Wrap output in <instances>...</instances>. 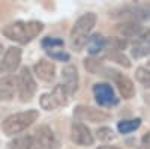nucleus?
Listing matches in <instances>:
<instances>
[{
    "mask_svg": "<svg viewBox=\"0 0 150 149\" xmlns=\"http://www.w3.org/2000/svg\"><path fill=\"white\" fill-rule=\"evenodd\" d=\"M93 93L99 106H114L117 104V98L114 95V91L108 83H96L93 86Z\"/></svg>",
    "mask_w": 150,
    "mask_h": 149,
    "instance_id": "nucleus-9",
    "label": "nucleus"
},
{
    "mask_svg": "<svg viewBox=\"0 0 150 149\" xmlns=\"http://www.w3.org/2000/svg\"><path fill=\"white\" fill-rule=\"evenodd\" d=\"M116 32L120 36H123V38H138L143 33V27L140 26V23L123 21V23H119L116 26Z\"/></svg>",
    "mask_w": 150,
    "mask_h": 149,
    "instance_id": "nucleus-15",
    "label": "nucleus"
},
{
    "mask_svg": "<svg viewBox=\"0 0 150 149\" xmlns=\"http://www.w3.org/2000/svg\"><path fill=\"white\" fill-rule=\"evenodd\" d=\"M96 134H98V139L101 142H111L112 139L116 137L114 133H112V130L108 128V127H101L96 131Z\"/></svg>",
    "mask_w": 150,
    "mask_h": 149,
    "instance_id": "nucleus-25",
    "label": "nucleus"
},
{
    "mask_svg": "<svg viewBox=\"0 0 150 149\" xmlns=\"http://www.w3.org/2000/svg\"><path fill=\"white\" fill-rule=\"evenodd\" d=\"M62 80H63L62 84L66 88V91L71 93V96L78 91V72L74 65H66L62 69Z\"/></svg>",
    "mask_w": 150,
    "mask_h": 149,
    "instance_id": "nucleus-13",
    "label": "nucleus"
},
{
    "mask_svg": "<svg viewBox=\"0 0 150 149\" xmlns=\"http://www.w3.org/2000/svg\"><path fill=\"white\" fill-rule=\"evenodd\" d=\"M35 139L39 149H59L60 148V142L56 137L54 131L47 125H41L36 130Z\"/></svg>",
    "mask_w": 150,
    "mask_h": 149,
    "instance_id": "nucleus-8",
    "label": "nucleus"
},
{
    "mask_svg": "<svg viewBox=\"0 0 150 149\" xmlns=\"http://www.w3.org/2000/svg\"><path fill=\"white\" fill-rule=\"evenodd\" d=\"M51 95L54 96V99H56V103L59 104V107H65V106H68L69 101H71V93L66 91V88H65L63 84L54 86Z\"/></svg>",
    "mask_w": 150,
    "mask_h": 149,
    "instance_id": "nucleus-18",
    "label": "nucleus"
},
{
    "mask_svg": "<svg viewBox=\"0 0 150 149\" xmlns=\"http://www.w3.org/2000/svg\"><path fill=\"white\" fill-rule=\"evenodd\" d=\"M141 149H150V145H143Z\"/></svg>",
    "mask_w": 150,
    "mask_h": 149,
    "instance_id": "nucleus-29",
    "label": "nucleus"
},
{
    "mask_svg": "<svg viewBox=\"0 0 150 149\" xmlns=\"http://www.w3.org/2000/svg\"><path fill=\"white\" fill-rule=\"evenodd\" d=\"M33 71L38 78L42 81H47V83L53 81L56 77V65L47 59H41L39 62H36L33 66Z\"/></svg>",
    "mask_w": 150,
    "mask_h": 149,
    "instance_id": "nucleus-12",
    "label": "nucleus"
},
{
    "mask_svg": "<svg viewBox=\"0 0 150 149\" xmlns=\"http://www.w3.org/2000/svg\"><path fill=\"white\" fill-rule=\"evenodd\" d=\"M135 78L138 80V83H141L144 88L150 89V69L143 68V66L137 68V71H135Z\"/></svg>",
    "mask_w": 150,
    "mask_h": 149,
    "instance_id": "nucleus-22",
    "label": "nucleus"
},
{
    "mask_svg": "<svg viewBox=\"0 0 150 149\" xmlns=\"http://www.w3.org/2000/svg\"><path fill=\"white\" fill-rule=\"evenodd\" d=\"M74 118L77 120L81 122H104L110 119V115L104 113L102 110H98L95 107H89V106H78L77 108L74 110Z\"/></svg>",
    "mask_w": 150,
    "mask_h": 149,
    "instance_id": "nucleus-7",
    "label": "nucleus"
},
{
    "mask_svg": "<svg viewBox=\"0 0 150 149\" xmlns=\"http://www.w3.org/2000/svg\"><path fill=\"white\" fill-rule=\"evenodd\" d=\"M2 51H3V45H2V44H0V53H2Z\"/></svg>",
    "mask_w": 150,
    "mask_h": 149,
    "instance_id": "nucleus-30",
    "label": "nucleus"
},
{
    "mask_svg": "<svg viewBox=\"0 0 150 149\" xmlns=\"http://www.w3.org/2000/svg\"><path fill=\"white\" fill-rule=\"evenodd\" d=\"M21 63V50L18 47H9L3 59L0 60V76H9L11 72H14Z\"/></svg>",
    "mask_w": 150,
    "mask_h": 149,
    "instance_id": "nucleus-6",
    "label": "nucleus"
},
{
    "mask_svg": "<svg viewBox=\"0 0 150 149\" xmlns=\"http://www.w3.org/2000/svg\"><path fill=\"white\" fill-rule=\"evenodd\" d=\"M143 145H150V133H147L143 137Z\"/></svg>",
    "mask_w": 150,
    "mask_h": 149,
    "instance_id": "nucleus-27",
    "label": "nucleus"
},
{
    "mask_svg": "<svg viewBox=\"0 0 150 149\" xmlns=\"http://www.w3.org/2000/svg\"><path fill=\"white\" fill-rule=\"evenodd\" d=\"M107 59L116 62V63H119V65H122V66H125V68H131L129 59L125 56L122 51H108V53H107Z\"/></svg>",
    "mask_w": 150,
    "mask_h": 149,
    "instance_id": "nucleus-21",
    "label": "nucleus"
},
{
    "mask_svg": "<svg viewBox=\"0 0 150 149\" xmlns=\"http://www.w3.org/2000/svg\"><path fill=\"white\" fill-rule=\"evenodd\" d=\"M141 125V119L137 118V119H129V120H120L117 123V130L120 134H129L135 130H138Z\"/></svg>",
    "mask_w": 150,
    "mask_h": 149,
    "instance_id": "nucleus-19",
    "label": "nucleus"
},
{
    "mask_svg": "<svg viewBox=\"0 0 150 149\" xmlns=\"http://www.w3.org/2000/svg\"><path fill=\"white\" fill-rule=\"evenodd\" d=\"M8 148L9 149H39L35 135H20V137H15L14 140H11Z\"/></svg>",
    "mask_w": 150,
    "mask_h": 149,
    "instance_id": "nucleus-17",
    "label": "nucleus"
},
{
    "mask_svg": "<svg viewBox=\"0 0 150 149\" xmlns=\"http://www.w3.org/2000/svg\"><path fill=\"white\" fill-rule=\"evenodd\" d=\"M17 91V77L5 76L0 78V101H11L15 96Z\"/></svg>",
    "mask_w": 150,
    "mask_h": 149,
    "instance_id": "nucleus-14",
    "label": "nucleus"
},
{
    "mask_svg": "<svg viewBox=\"0 0 150 149\" xmlns=\"http://www.w3.org/2000/svg\"><path fill=\"white\" fill-rule=\"evenodd\" d=\"M144 99H146V103L150 104V92H146V93H144Z\"/></svg>",
    "mask_w": 150,
    "mask_h": 149,
    "instance_id": "nucleus-28",
    "label": "nucleus"
},
{
    "mask_svg": "<svg viewBox=\"0 0 150 149\" xmlns=\"http://www.w3.org/2000/svg\"><path fill=\"white\" fill-rule=\"evenodd\" d=\"M96 26V15L93 12H87L83 14L77 21H75L74 27L71 30V47L75 51H81L87 45L89 41V33Z\"/></svg>",
    "mask_w": 150,
    "mask_h": 149,
    "instance_id": "nucleus-2",
    "label": "nucleus"
},
{
    "mask_svg": "<svg viewBox=\"0 0 150 149\" xmlns=\"http://www.w3.org/2000/svg\"><path fill=\"white\" fill-rule=\"evenodd\" d=\"M84 66H86L87 71H90L92 74H96V72H99V69L102 68V60L93 59V57L86 59V60H84Z\"/></svg>",
    "mask_w": 150,
    "mask_h": 149,
    "instance_id": "nucleus-24",
    "label": "nucleus"
},
{
    "mask_svg": "<svg viewBox=\"0 0 150 149\" xmlns=\"http://www.w3.org/2000/svg\"><path fill=\"white\" fill-rule=\"evenodd\" d=\"M39 106H41L44 110H47V111H53V110L59 108V104L56 103V99H54V96L51 95V92L41 95V98H39Z\"/></svg>",
    "mask_w": 150,
    "mask_h": 149,
    "instance_id": "nucleus-20",
    "label": "nucleus"
},
{
    "mask_svg": "<svg viewBox=\"0 0 150 149\" xmlns=\"http://www.w3.org/2000/svg\"><path fill=\"white\" fill-rule=\"evenodd\" d=\"M149 65H150V62H149Z\"/></svg>",
    "mask_w": 150,
    "mask_h": 149,
    "instance_id": "nucleus-31",
    "label": "nucleus"
},
{
    "mask_svg": "<svg viewBox=\"0 0 150 149\" xmlns=\"http://www.w3.org/2000/svg\"><path fill=\"white\" fill-rule=\"evenodd\" d=\"M71 139H72V142H75L80 146H92L93 142H95V137L90 133V130L87 128L84 123H78V122L72 123Z\"/></svg>",
    "mask_w": 150,
    "mask_h": 149,
    "instance_id": "nucleus-10",
    "label": "nucleus"
},
{
    "mask_svg": "<svg viewBox=\"0 0 150 149\" xmlns=\"http://www.w3.org/2000/svg\"><path fill=\"white\" fill-rule=\"evenodd\" d=\"M114 18H123V21H149L150 20V3L147 5H128L116 9Z\"/></svg>",
    "mask_w": 150,
    "mask_h": 149,
    "instance_id": "nucleus-5",
    "label": "nucleus"
},
{
    "mask_svg": "<svg viewBox=\"0 0 150 149\" xmlns=\"http://www.w3.org/2000/svg\"><path fill=\"white\" fill-rule=\"evenodd\" d=\"M42 47L47 50V51H53V50H62L63 48V41L60 38H44L42 39Z\"/></svg>",
    "mask_w": 150,
    "mask_h": 149,
    "instance_id": "nucleus-23",
    "label": "nucleus"
},
{
    "mask_svg": "<svg viewBox=\"0 0 150 149\" xmlns=\"http://www.w3.org/2000/svg\"><path fill=\"white\" fill-rule=\"evenodd\" d=\"M112 80H114V84L117 86V91L120 93V96L123 99H131L135 96V86H134V81L123 76V74L117 72V71H112Z\"/></svg>",
    "mask_w": 150,
    "mask_h": 149,
    "instance_id": "nucleus-11",
    "label": "nucleus"
},
{
    "mask_svg": "<svg viewBox=\"0 0 150 149\" xmlns=\"http://www.w3.org/2000/svg\"><path fill=\"white\" fill-rule=\"evenodd\" d=\"M42 30H44V24L41 21H27V23L17 21V23L8 24L6 27H3L2 33L11 41L27 44L32 39H35Z\"/></svg>",
    "mask_w": 150,
    "mask_h": 149,
    "instance_id": "nucleus-1",
    "label": "nucleus"
},
{
    "mask_svg": "<svg viewBox=\"0 0 150 149\" xmlns=\"http://www.w3.org/2000/svg\"><path fill=\"white\" fill-rule=\"evenodd\" d=\"M48 54L57 60H69V54L65 53L63 50H53V51H48Z\"/></svg>",
    "mask_w": 150,
    "mask_h": 149,
    "instance_id": "nucleus-26",
    "label": "nucleus"
},
{
    "mask_svg": "<svg viewBox=\"0 0 150 149\" xmlns=\"http://www.w3.org/2000/svg\"><path fill=\"white\" fill-rule=\"evenodd\" d=\"M17 91L23 103H27L36 93V81L27 66H23L17 74Z\"/></svg>",
    "mask_w": 150,
    "mask_h": 149,
    "instance_id": "nucleus-4",
    "label": "nucleus"
},
{
    "mask_svg": "<svg viewBox=\"0 0 150 149\" xmlns=\"http://www.w3.org/2000/svg\"><path fill=\"white\" fill-rule=\"evenodd\" d=\"M87 51H89L90 56H96L102 51V50H105L107 47V38H104L102 35H99V33H95L92 35L89 41H87Z\"/></svg>",
    "mask_w": 150,
    "mask_h": 149,
    "instance_id": "nucleus-16",
    "label": "nucleus"
},
{
    "mask_svg": "<svg viewBox=\"0 0 150 149\" xmlns=\"http://www.w3.org/2000/svg\"><path fill=\"white\" fill-rule=\"evenodd\" d=\"M38 118H39V113H38V110H33V108L26 110V111H20V113L9 115L2 123L3 133L8 134V135L20 134L24 130H27L33 122H36Z\"/></svg>",
    "mask_w": 150,
    "mask_h": 149,
    "instance_id": "nucleus-3",
    "label": "nucleus"
}]
</instances>
